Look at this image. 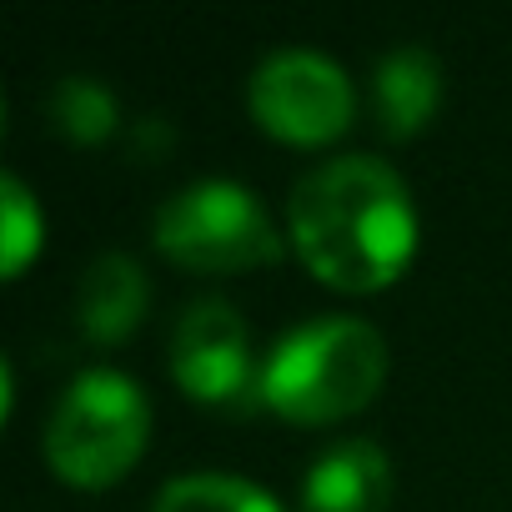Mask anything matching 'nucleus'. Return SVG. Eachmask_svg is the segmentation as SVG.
<instances>
[{"mask_svg":"<svg viewBox=\"0 0 512 512\" xmlns=\"http://www.w3.org/2000/svg\"><path fill=\"white\" fill-rule=\"evenodd\" d=\"M287 241L322 287L347 297L387 292L422 241L412 186L382 156L322 161L292 186Z\"/></svg>","mask_w":512,"mask_h":512,"instance_id":"nucleus-1","label":"nucleus"},{"mask_svg":"<svg viewBox=\"0 0 512 512\" xmlns=\"http://www.w3.org/2000/svg\"><path fill=\"white\" fill-rule=\"evenodd\" d=\"M387 382V342L372 322L332 312L292 327L262 357L256 402L292 427H327L372 407Z\"/></svg>","mask_w":512,"mask_h":512,"instance_id":"nucleus-2","label":"nucleus"},{"mask_svg":"<svg viewBox=\"0 0 512 512\" xmlns=\"http://www.w3.org/2000/svg\"><path fill=\"white\" fill-rule=\"evenodd\" d=\"M151 442V402L146 392L111 367L81 372L51 407L46 422V462L76 492L116 487Z\"/></svg>","mask_w":512,"mask_h":512,"instance_id":"nucleus-3","label":"nucleus"},{"mask_svg":"<svg viewBox=\"0 0 512 512\" xmlns=\"http://www.w3.org/2000/svg\"><path fill=\"white\" fill-rule=\"evenodd\" d=\"M151 241L166 262L196 277H236L282 262V231L251 186L206 176L171 191L151 221Z\"/></svg>","mask_w":512,"mask_h":512,"instance_id":"nucleus-4","label":"nucleus"},{"mask_svg":"<svg viewBox=\"0 0 512 512\" xmlns=\"http://www.w3.org/2000/svg\"><path fill=\"white\" fill-rule=\"evenodd\" d=\"M246 111L272 141L327 146L352 126L357 86L332 56H322L312 46H282V51L262 56V66L251 71Z\"/></svg>","mask_w":512,"mask_h":512,"instance_id":"nucleus-5","label":"nucleus"},{"mask_svg":"<svg viewBox=\"0 0 512 512\" xmlns=\"http://www.w3.org/2000/svg\"><path fill=\"white\" fill-rule=\"evenodd\" d=\"M171 377L196 407H241L262 387L246 317L226 297H196L171 332Z\"/></svg>","mask_w":512,"mask_h":512,"instance_id":"nucleus-6","label":"nucleus"},{"mask_svg":"<svg viewBox=\"0 0 512 512\" xmlns=\"http://www.w3.org/2000/svg\"><path fill=\"white\" fill-rule=\"evenodd\" d=\"M392 492V457L367 437H342L307 462L302 512H387Z\"/></svg>","mask_w":512,"mask_h":512,"instance_id":"nucleus-7","label":"nucleus"},{"mask_svg":"<svg viewBox=\"0 0 512 512\" xmlns=\"http://www.w3.org/2000/svg\"><path fill=\"white\" fill-rule=\"evenodd\" d=\"M146 307H151V282H146L141 262L126 251L96 256L76 282V327L96 347L126 342L146 322Z\"/></svg>","mask_w":512,"mask_h":512,"instance_id":"nucleus-8","label":"nucleus"},{"mask_svg":"<svg viewBox=\"0 0 512 512\" xmlns=\"http://www.w3.org/2000/svg\"><path fill=\"white\" fill-rule=\"evenodd\" d=\"M442 101V66L427 46H397L377 61L372 71V111L382 136L412 141Z\"/></svg>","mask_w":512,"mask_h":512,"instance_id":"nucleus-9","label":"nucleus"},{"mask_svg":"<svg viewBox=\"0 0 512 512\" xmlns=\"http://www.w3.org/2000/svg\"><path fill=\"white\" fill-rule=\"evenodd\" d=\"M151 512H282V502L236 472H181L151 497Z\"/></svg>","mask_w":512,"mask_h":512,"instance_id":"nucleus-10","label":"nucleus"},{"mask_svg":"<svg viewBox=\"0 0 512 512\" xmlns=\"http://www.w3.org/2000/svg\"><path fill=\"white\" fill-rule=\"evenodd\" d=\"M46 116H51V126H56L71 146H101V141H111L116 126H121V106H116L111 86L96 81V76H66V81L51 91Z\"/></svg>","mask_w":512,"mask_h":512,"instance_id":"nucleus-11","label":"nucleus"},{"mask_svg":"<svg viewBox=\"0 0 512 512\" xmlns=\"http://www.w3.org/2000/svg\"><path fill=\"white\" fill-rule=\"evenodd\" d=\"M46 246V211L31 196V186L6 171L0 176V277L16 282Z\"/></svg>","mask_w":512,"mask_h":512,"instance_id":"nucleus-12","label":"nucleus"}]
</instances>
